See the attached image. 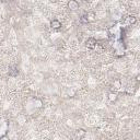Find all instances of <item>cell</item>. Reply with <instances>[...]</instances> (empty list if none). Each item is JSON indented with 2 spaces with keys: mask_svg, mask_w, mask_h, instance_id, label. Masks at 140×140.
Wrapping results in <instances>:
<instances>
[{
  "mask_svg": "<svg viewBox=\"0 0 140 140\" xmlns=\"http://www.w3.org/2000/svg\"><path fill=\"white\" fill-rule=\"evenodd\" d=\"M50 25H52V27H54V29H59L60 26H61V23H60L58 20H53Z\"/></svg>",
  "mask_w": 140,
  "mask_h": 140,
  "instance_id": "6da1fadb",
  "label": "cell"
},
{
  "mask_svg": "<svg viewBox=\"0 0 140 140\" xmlns=\"http://www.w3.org/2000/svg\"><path fill=\"white\" fill-rule=\"evenodd\" d=\"M109 100L111 101H115L116 100V94H109Z\"/></svg>",
  "mask_w": 140,
  "mask_h": 140,
  "instance_id": "3957f363",
  "label": "cell"
},
{
  "mask_svg": "<svg viewBox=\"0 0 140 140\" xmlns=\"http://www.w3.org/2000/svg\"><path fill=\"white\" fill-rule=\"evenodd\" d=\"M69 8L72 9V10H75V9L79 8V3L77 1H70L69 2Z\"/></svg>",
  "mask_w": 140,
  "mask_h": 140,
  "instance_id": "7a4b0ae2",
  "label": "cell"
}]
</instances>
